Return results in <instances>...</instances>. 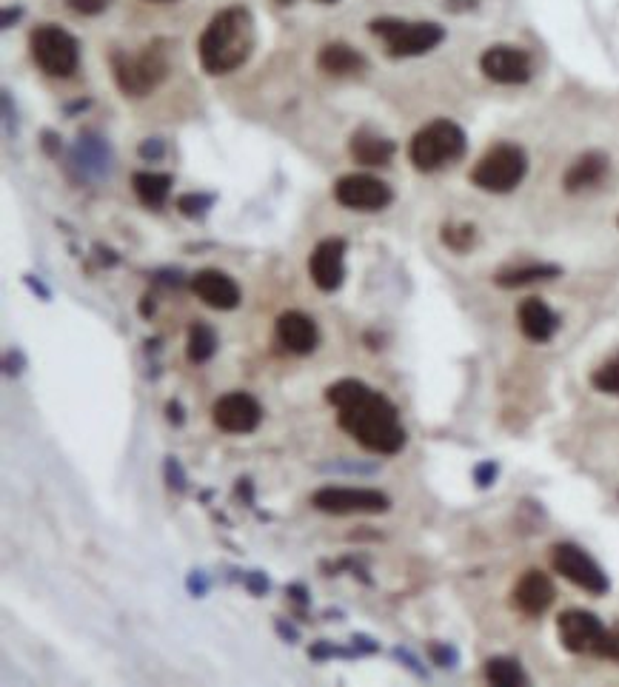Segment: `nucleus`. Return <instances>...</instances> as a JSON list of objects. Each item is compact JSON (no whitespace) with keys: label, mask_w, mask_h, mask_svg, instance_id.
<instances>
[{"label":"nucleus","mask_w":619,"mask_h":687,"mask_svg":"<svg viewBox=\"0 0 619 687\" xmlns=\"http://www.w3.org/2000/svg\"><path fill=\"white\" fill-rule=\"evenodd\" d=\"M192 291L214 311H232L240 306V286L220 268H203L192 277Z\"/></svg>","instance_id":"15"},{"label":"nucleus","mask_w":619,"mask_h":687,"mask_svg":"<svg viewBox=\"0 0 619 687\" xmlns=\"http://www.w3.org/2000/svg\"><path fill=\"white\" fill-rule=\"evenodd\" d=\"M431 659L440 665V668H457V662H460V653L454 648H448V645H431Z\"/></svg>","instance_id":"32"},{"label":"nucleus","mask_w":619,"mask_h":687,"mask_svg":"<svg viewBox=\"0 0 619 687\" xmlns=\"http://www.w3.org/2000/svg\"><path fill=\"white\" fill-rule=\"evenodd\" d=\"M371 35L386 43L391 58H420L437 49L445 40V29L431 20H400V18H374L368 23Z\"/></svg>","instance_id":"5"},{"label":"nucleus","mask_w":619,"mask_h":687,"mask_svg":"<svg viewBox=\"0 0 619 687\" xmlns=\"http://www.w3.org/2000/svg\"><path fill=\"white\" fill-rule=\"evenodd\" d=\"M480 69L488 80L503 83V86H520L534 72L531 55L520 46H505V43L485 49L483 58H480Z\"/></svg>","instance_id":"12"},{"label":"nucleus","mask_w":619,"mask_h":687,"mask_svg":"<svg viewBox=\"0 0 619 687\" xmlns=\"http://www.w3.org/2000/svg\"><path fill=\"white\" fill-rule=\"evenodd\" d=\"M554 596H557V591H554V582L548 579V573L528 571L514 585V608L523 611L525 616H540L554 605Z\"/></svg>","instance_id":"16"},{"label":"nucleus","mask_w":619,"mask_h":687,"mask_svg":"<svg viewBox=\"0 0 619 687\" xmlns=\"http://www.w3.org/2000/svg\"><path fill=\"white\" fill-rule=\"evenodd\" d=\"M152 3H175V0H152Z\"/></svg>","instance_id":"46"},{"label":"nucleus","mask_w":619,"mask_h":687,"mask_svg":"<svg viewBox=\"0 0 619 687\" xmlns=\"http://www.w3.org/2000/svg\"><path fill=\"white\" fill-rule=\"evenodd\" d=\"M189 591H192L194 596H203V593L209 591V582H206V576L200 571H194L192 576H189Z\"/></svg>","instance_id":"38"},{"label":"nucleus","mask_w":619,"mask_h":687,"mask_svg":"<svg viewBox=\"0 0 619 687\" xmlns=\"http://www.w3.org/2000/svg\"><path fill=\"white\" fill-rule=\"evenodd\" d=\"M525 174H528V157L523 149L514 143H497L471 169V183L491 194H508L523 183Z\"/></svg>","instance_id":"6"},{"label":"nucleus","mask_w":619,"mask_h":687,"mask_svg":"<svg viewBox=\"0 0 619 687\" xmlns=\"http://www.w3.org/2000/svg\"><path fill=\"white\" fill-rule=\"evenodd\" d=\"M72 163L78 166L83 177H100L109 172V149L103 146V140L97 137H80L75 152H72Z\"/></svg>","instance_id":"24"},{"label":"nucleus","mask_w":619,"mask_h":687,"mask_svg":"<svg viewBox=\"0 0 619 687\" xmlns=\"http://www.w3.org/2000/svg\"><path fill=\"white\" fill-rule=\"evenodd\" d=\"M311 505L317 511H323V514L334 516L386 514L391 508V499L383 491H374V488H334V485H326L311 497Z\"/></svg>","instance_id":"9"},{"label":"nucleus","mask_w":619,"mask_h":687,"mask_svg":"<svg viewBox=\"0 0 619 687\" xmlns=\"http://www.w3.org/2000/svg\"><path fill=\"white\" fill-rule=\"evenodd\" d=\"M320 3H337V0H320Z\"/></svg>","instance_id":"47"},{"label":"nucleus","mask_w":619,"mask_h":687,"mask_svg":"<svg viewBox=\"0 0 619 687\" xmlns=\"http://www.w3.org/2000/svg\"><path fill=\"white\" fill-rule=\"evenodd\" d=\"M277 340H280V345H286L291 354L306 357L320 343L317 323L303 311H283L277 317Z\"/></svg>","instance_id":"17"},{"label":"nucleus","mask_w":619,"mask_h":687,"mask_svg":"<svg viewBox=\"0 0 619 687\" xmlns=\"http://www.w3.org/2000/svg\"><path fill=\"white\" fill-rule=\"evenodd\" d=\"M346 240L326 237L320 240L309 257V274L320 291H337L346 280Z\"/></svg>","instance_id":"13"},{"label":"nucleus","mask_w":619,"mask_h":687,"mask_svg":"<svg viewBox=\"0 0 619 687\" xmlns=\"http://www.w3.org/2000/svg\"><path fill=\"white\" fill-rule=\"evenodd\" d=\"M317 66L331 77H354L363 75L368 69V60L349 46L343 40H334V43H326L317 55Z\"/></svg>","instance_id":"19"},{"label":"nucleus","mask_w":619,"mask_h":687,"mask_svg":"<svg viewBox=\"0 0 619 687\" xmlns=\"http://www.w3.org/2000/svg\"><path fill=\"white\" fill-rule=\"evenodd\" d=\"M257 46L254 15L246 6L217 12L197 40V58L209 75H229L252 58Z\"/></svg>","instance_id":"2"},{"label":"nucleus","mask_w":619,"mask_h":687,"mask_svg":"<svg viewBox=\"0 0 619 687\" xmlns=\"http://www.w3.org/2000/svg\"><path fill=\"white\" fill-rule=\"evenodd\" d=\"M166 479H169V485H172V488H177V491H183V488H186L183 468H180V462H177L175 457L166 459Z\"/></svg>","instance_id":"35"},{"label":"nucleus","mask_w":619,"mask_h":687,"mask_svg":"<svg viewBox=\"0 0 619 687\" xmlns=\"http://www.w3.org/2000/svg\"><path fill=\"white\" fill-rule=\"evenodd\" d=\"M186 354L192 363H209L217 354V331L209 323H192L189 328V343H186Z\"/></svg>","instance_id":"25"},{"label":"nucleus","mask_w":619,"mask_h":687,"mask_svg":"<svg viewBox=\"0 0 619 687\" xmlns=\"http://www.w3.org/2000/svg\"><path fill=\"white\" fill-rule=\"evenodd\" d=\"M394 656H397V659H403V662H406V668L414 670L417 676H426V670H423V668H420V665H417V659H414V656H411L408 650L397 648V650H394Z\"/></svg>","instance_id":"39"},{"label":"nucleus","mask_w":619,"mask_h":687,"mask_svg":"<svg viewBox=\"0 0 619 687\" xmlns=\"http://www.w3.org/2000/svg\"><path fill=\"white\" fill-rule=\"evenodd\" d=\"M517 323L520 331L531 343H548L557 331H560V317L554 314V308L542 303L540 297H528L517 308Z\"/></svg>","instance_id":"18"},{"label":"nucleus","mask_w":619,"mask_h":687,"mask_svg":"<svg viewBox=\"0 0 619 687\" xmlns=\"http://www.w3.org/2000/svg\"><path fill=\"white\" fill-rule=\"evenodd\" d=\"M474 240H477V229L471 223H448V226H443V243L451 251L463 254V251L474 246Z\"/></svg>","instance_id":"27"},{"label":"nucleus","mask_w":619,"mask_h":687,"mask_svg":"<svg viewBox=\"0 0 619 687\" xmlns=\"http://www.w3.org/2000/svg\"><path fill=\"white\" fill-rule=\"evenodd\" d=\"M326 400L337 408L340 428L371 454H397L406 445L397 405L360 380H340L326 388Z\"/></svg>","instance_id":"1"},{"label":"nucleus","mask_w":619,"mask_h":687,"mask_svg":"<svg viewBox=\"0 0 619 687\" xmlns=\"http://www.w3.org/2000/svg\"><path fill=\"white\" fill-rule=\"evenodd\" d=\"M591 382H594V388H597V391H602V394L619 397V357L608 360V363H602L600 368L594 371Z\"/></svg>","instance_id":"29"},{"label":"nucleus","mask_w":619,"mask_h":687,"mask_svg":"<svg viewBox=\"0 0 619 687\" xmlns=\"http://www.w3.org/2000/svg\"><path fill=\"white\" fill-rule=\"evenodd\" d=\"M551 565H554V571L562 573L571 585H577V588H582L585 593H591V596H602V593H608V588H611L605 571H602L591 556L582 551L580 545H571V542L554 545V548H551Z\"/></svg>","instance_id":"8"},{"label":"nucleus","mask_w":619,"mask_h":687,"mask_svg":"<svg viewBox=\"0 0 619 687\" xmlns=\"http://www.w3.org/2000/svg\"><path fill=\"white\" fill-rule=\"evenodd\" d=\"M163 154H166V143L160 137H149V140L140 143V157L143 160H160Z\"/></svg>","instance_id":"34"},{"label":"nucleus","mask_w":619,"mask_h":687,"mask_svg":"<svg viewBox=\"0 0 619 687\" xmlns=\"http://www.w3.org/2000/svg\"><path fill=\"white\" fill-rule=\"evenodd\" d=\"M562 268L551 266V263H528V266H511L497 271L494 283L500 288H523L531 283H542V280H554L560 277Z\"/></svg>","instance_id":"23"},{"label":"nucleus","mask_w":619,"mask_h":687,"mask_svg":"<svg viewBox=\"0 0 619 687\" xmlns=\"http://www.w3.org/2000/svg\"><path fill=\"white\" fill-rule=\"evenodd\" d=\"M445 6H448L451 12H468V9L477 6V0H445Z\"/></svg>","instance_id":"42"},{"label":"nucleus","mask_w":619,"mask_h":687,"mask_svg":"<svg viewBox=\"0 0 619 687\" xmlns=\"http://www.w3.org/2000/svg\"><path fill=\"white\" fill-rule=\"evenodd\" d=\"M152 311H155V303H152V297H143V314L149 317Z\"/></svg>","instance_id":"45"},{"label":"nucleus","mask_w":619,"mask_h":687,"mask_svg":"<svg viewBox=\"0 0 619 687\" xmlns=\"http://www.w3.org/2000/svg\"><path fill=\"white\" fill-rule=\"evenodd\" d=\"M172 174L163 172H135L132 174V189H135L137 200L146 206V209H163L169 194H172Z\"/></svg>","instance_id":"22"},{"label":"nucleus","mask_w":619,"mask_h":687,"mask_svg":"<svg viewBox=\"0 0 619 687\" xmlns=\"http://www.w3.org/2000/svg\"><path fill=\"white\" fill-rule=\"evenodd\" d=\"M166 411H169V422H175V425H183V422H186V417H183V405L177 400L169 402Z\"/></svg>","instance_id":"40"},{"label":"nucleus","mask_w":619,"mask_h":687,"mask_svg":"<svg viewBox=\"0 0 619 687\" xmlns=\"http://www.w3.org/2000/svg\"><path fill=\"white\" fill-rule=\"evenodd\" d=\"M212 420L226 434H252L263 420V405L246 391H232L214 402Z\"/></svg>","instance_id":"11"},{"label":"nucleus","mask_w":619,"mask_h":687,"mask_svg":"<svg viewBox=\"0 0 619 687\" xmlns=\"http://www.w3.org/2000/svg\"><path fill=\"white\" fill-rule=\"evenodd\" d=\"M351 642H354V648L363 650V653H377V650H380V645H374V642H371L368 636H354Z\"/></svg>","instance_id":"41"},{"label":"nucleus","mask_w":619,"mask_h":687,"mask_svg":"<svg viewBox=\"0 0 619 687\" xmlns=\"http://www.w3.org/2000/svg\"><path fill=\"white\" fill-rule=\"evenodd\" d=\"M617 223H619V220H617Z\"/></svg>","instance_id":"48"},{"label":"nucleus","mask_w":619,"mask_h":687,"mask_svg":"<svg viewBox=\"0 0 619 687\" xmlns=\"http://www.w3.org/2000/svg\"><path fill=\"white\" fill-rule=\"evenodd\" d=\"M485 679L497 687H517L528 682L523 668H520V662H517V659H508V656H494V659H488V662H485Z\"/></svg>","instance_id":"26"},{"label":"nucleus","mask_w":619,"mask_h":687,"mask_svg":"<svg viewBox=\"0 0 619 687\" xmlns=\"http://www.w3.org/2000/svg\"><path fill=\"white\" fill-rule=\"evenodd\" d=\"M72 12L78 15H100L109 9V0H66Z\"/></svg>","instance_id":"33"},{"label":"nucleus","mask_w":619,"mask_h":687,"mask_svg":"<svg viewBox=\"0 0 619 687\" xmlns=\"http://www.w3.org/2000/svg\"><path fill=\"white\" fill-rule=\"evenodd\" d=\"M277 633H280V636H283L286 642H297V636H300V633H297V628H291V625H286L283 619L277 622Z\"/></svg>","instance_id":"43"},{"label":"nucleus","mask_w":619,"mask_h":687,"mask_svg":"<svg viewBox=\"0 0 619 687\" xmlns=\"http://www.w3.org/2000/svg\"><path fill=\"white\" fill-rule=\"evenodd\" d=\"M465 132L454 120H431L411 137L408 157L420 172H440L465 154Z\"/></svg>","instance_id":"4"},{"label":"nucleus","mask_w":619,"mask_h":687,"mask_svg":"<svg viewBox=\"0 0 619 687\" xmlns=\"http://www.w3.org/2000/svg\"><path fill=\"white\" fill-rule=\"evenodd\" d=\"M497 474H500V465H497L494 459H485V462H480V465L474 468V482H477L480 488H491V482L497 479Z\"/></svg>","instance_id":"31"},{"label":"nucleus","mask_w":619,"mask_h":687,"mask_svg":"<svg viewBox=\"0 0 619 687\" xmlns=\"http://www.w3.org/2000/svg\"><path fill=\"white\" fill-rule=\"evenodd\" d=\"M32 58L46 75L72 77L80 66V43L55 23H43L29 35Z\"/></svg>","instance_id":"7"},{"label":"nucleus","mask_w":619,"mask_h":687,"mask_svg":"<svg viewBox=\"0 0 619 687\" xmlns=\"http://www.w3.org/2000/svg\"><path fill=\"white\" fill-rule=\"evenodd\" d=\"M557 633H560L562 648L568 653H597L605 625L600 622V616L574 608V611L560 613Z\"/></svg>","instance_id":"14"},{"label":"nucleus","mask_w":619,"mask_h":687,"mask_svg":"<svg viewBox=\"0 0 619 687\" xmlns=\"http://www.w3.org/2000/svg\"><path fill=\"white\" fill-rule=\"evenodd\" d=\"M115 83L126 97H146L169 75V49L163 40L149 43L140 55L115 52L112 55Z\"/></svg>","instance_id":"3"},{"label":"nucleus","mask_w":619,"mask_h":687,"mask_svg":"<svg viewBox=\"0 0 619 687\" xmlns=\"http://www.w3.org/2000/svg\"><path fill=\"white\" fill-rule=\"evenodd\" d=\"M289 596H294L297 602H306V588L303 585H291Z\"/></svg>","instance_id":"44"},{"label":"nucleus","mask_w":619,"mask_h":687,"mask_svg":"<svg viewBox=\"0 0 619 687\" xmlns=\"http://www.w3.org/2000/svg\"><path fill=\"white\" fill-rule=\"evenodd\" d=\"M243 582H246V588H249L254 596H263V593L269 591V579H266L260 571L246 573V579H243Z\"/></svg>","instance_id":"36"},{"label":"nucleus","mask_w":619,"mask_h":687,"mask_svg":"<svg viewBox=\"0 0 619 687\" xmlns=\"http://www.w3.org/2000/svg\"><path fill=\"white\" fill-rule=\"evenodd\" d=\"M334 200L351 211H383L391 206L394 191L371 174H343L334 183Z\"/></svg>","instance_id":"10"},{"label":"nucleus","mask_w":619,"mask_h":687,"mask_svg":"<svg viewBox=\"0 0 619 687\" xmlns=\"http://www.w3.org/2000/svg\"><path fill=\"white\" fill-rule=\"evenodd\" d=\"M212 206L214 194H197V191H189V194H180V197H177V209H180V214H183V217H192V220L206 217Z\"/></svg>","instance_id":"28"},{"label":"nucleus","mask_w":619,"mask_h":687,"mask_svg":"<svg viewBox=\"0 0 619 687\" xmlns=\"http://www.w3.org/2000/svg\"><path fill=\"white\" fill-rule=\"evenodd\" d=\"M349 152L360 166L374 169V166H388L394 152H397V146H394V140H388L383 134L371 132V129H357L351 134Z\"/></svg>","instance_id":"21"},{"label":"nucleus","mask_w":619,"mask_h":687,"mask_svg":"<svg viewBox=\"0 0 619 687\" xmlns=\"http://www.w3.org/2000/svg\"><path fill=\"white\" fill-rule=\"evenodd\" d=\"M326 656H351V650L331 648V645H326V642H320V645H314V648H311V659H326Z\"/></svg>","instance_id":"37"},{"label":"nucleus","mask_w":619,"mask_h":687,"mask_svg":"<svg viewBox=\"0 0 619 687\" xmlns=\"http://www.w3.org/2000/svg\"><path fill=\"white\" fill-rule=\"evenodd\" d=\"M597 656L619 662V625H614V628H605L600 648H597Z\"/></svg>","instance_id":"30"},{"label":"nucleus","mask_w":619,"mask_h":687,"mask_svg":"<svg viewBox=\"0 0 619 687\" xmlns=\"http://www.w3.org/2000/svg\"><path fill=\"white\" fill-rule=\"evenodd\" d=\"M608 154L602 152H585L580 154L574 163H571V169L565 172V177H562V186H565V191H571V194H577V191H585V189H594V186H600L602 180H605V174H608Z\"/></svg>","instance_id":"20"}]
</instances>
